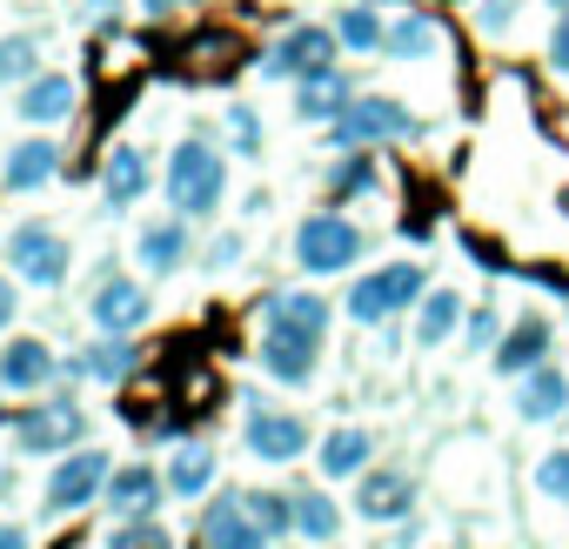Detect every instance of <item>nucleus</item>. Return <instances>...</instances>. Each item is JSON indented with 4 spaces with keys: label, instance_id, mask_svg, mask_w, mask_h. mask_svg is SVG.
<instances>
[{
    "label": "nucleus",
    "instance_id": "f257e3e1",
    "mask_svg": "<svg viewBox=\"0 0 569 549\" xmlns=\"http://www.w3.org/2000/svg\"><path fill=\"white\" fill-rule=\"evenodd\" d=\"M221 194H228L221 154L208 141H181L174 161H168V201H174V214H214Z\"/></svg>",
    "mask_w": 569,
    "mask_h": 549
},
{
    "label": "nucleus",
    "instance_id": "f03ea898",
    "mask_svg": "<svg viewBox=\"0 0 569 549\" xmlns=\"http://www.w3.org/2000/svg\"><path fill=\"white\" fill-rule=\"evenodd\" d=\"M422 296H429L422 261H396V268L362 274L356 296H349V316H356V322H389V316H402V309H409V302H422Z\"/></svg>",
    "mask_w": 569,
    "mask_h": 549
},
{
    "label": "nucleus",
    "instance_id": "7ed1b4c3",
    "mask_svg": "<svg viewBox=\"0 0 569 549\" xmlns=\"http://www.w3.org/2000/svg\"><path fill=\"white\" fill-rule=\"evenodd\" d=\"M356 254H362V234H356L342 214H309V221L296 228V261H302L309 274H342Z\"/></svg>",
    "mask_w": 569,
    "mask_h": 549
},
{
    "label": "nucleus",
    "instance_id": "20e7f679",
    "mask_svg": "<svg viewBox=\"0 0 569 549\" xmlns=\"http://www.w3.org/2000/svg\"><path fill=\"white\" fill-rule=\"evenodd\" d=\"M241 442L254 462H296L309 449V422L289 416V409H274V402H254L248 422H241Z\"/></svg>",
    "mask_w": 569,
    "mask_h": 549
},
{
    "label": "nucleus",
    "instance_id": "39448f33",
    "mask_svg": "<svg viewBox=\"0 0 569 549\" xmlns=\"http://www.w3.org/2000/svg\"><path fill=\"white\" fill-rule=\"evenodd\" d=\"M396 134H416V114L389 94H362V101H349V114L336 121L329 141L336 148H369V141H396Z\"/></svg>",
    "mask_w": 569,
    "mask_h": 549
},
{
    "label": "nucleus",
    "instance_id": "423d86ee",
    "mask_svg": "<svg viewBox=\"0 0 569 549\" xmlns=\"http://www.w3.org/2000/svg\"><path fill=\"white\" fill-rule=\"evenodd\" d=\"M108 456L101 449H74L68 462H54V476H48V489H41V502H48V516H68V509H81V502H94V496H108Z\"/></svg>",
    "mask_w": 569,
    "mask_h": 549
},
{
    "label": "nucleus",
    "instance_id": "0eeeda50",
    "mask_svg": "<svg viewBox=\"0 0 569 549\" xmlns=\"http://www.w3.org/2000/svg\"><path fill=\"white\" fill-rule=\"evenodd\" d=\"M336 41H342V34H322V28H296V34H281V41L268 48L261 74H296V81H309V74L336 68Z\"/></svg>",
    "mask_w": 569,
    "mask_h": 549
},
{
    "label": "nucleus",
    "instance_id": "6e6552de",
    "mask_svg": "<svg viewBox=\"0 0 569 549\" xmlns=\"http://www.w3.org/2000/svg\"><path fill=\"white\" fill-rule=\"evenodd\" d=\"M81 429H88V416L61 396V402H48V409H28L21 422H14V436H21V449L28 456H54V449H68V442H81Z\"/></svg>",
    "mask_w": 569,
    "mask_h": 549
},
{
    "label": "nucleus",
    "instance_id": "1a4fd4ad",
    "mask_svg": "<svg viewBox=\"0 0 569 549\" xmlns=\"http://www.w3.org/2000/svg\"><path fill=\"white\" fill-rule=\"evenodd\" d=\"M88 316H94L101 336H134V329L148 322V289H134V282H121V274H108V282L88 296Z\"/></svg>",
    "mask_w": 569,
    "mask_h": 549
},
{
    "label": "nucleus",
    "instance_id": "9d476101",
    "mask_svg": "<svg viewBox=\"0 0 569 549\" xmlns=\"http://www.w3.org/2000/svg\"><path fill=\"white\" fill-rule=\"evenodd\" d=\"M8 254H14V268L28 274V282H41V289H54L61 274H68V248H61L54 228H14Z\"/></svg>",
    "mask_w": 569,
    "mask_h": 549
},
{
    "label": "nucleus",
    "instance_id": "9b49d317",
    "mask_svg": "<svg viewBox=\"0 0 569 549\" xmlns=\"http://www.w3.org/2000/svg\"><path fill=\"white\" fill-rule=\"evenodd\" d=\"M261 522L248 516V502L241 496H221V502H208V516H201V549H261Z\"/></svg>",
    "mask_w": 569,
    "mask_h": 549
},
{
    "label": "nucleus",
    "instance_id": "f8f14e48",
    "mask_svg": "<svg viewBox=\"0 0 569 549\" xmlns=\"http://www.w3.org/2000/svg\"><path fill=\"white\" fill-rule=\"evenodd\" d=\"M409 502H416V482H409L402 469H362L356 516H369V522H396V516H409Z\"/></svg>",
    "mask_w": 569,
    "mask_h": 549
},
{
    "label": "nucleus",
    "instance_id": "ddd939ff",
    "mask_svg": "<svg viewBox=\"0 0 569 549\" xmlns=\"http://www.w3.org/2000/svg\"><path fill=\"white\" fill-rule=\"evenodd\" d=\"M562 409H569V376L549 369V362H536V369L516 382V416H522V422H556Z\"/></svg>",
    "mask_w": 569,
    "mask_h": 549
},
{
    "label": "nucleus",
    "instance_id": "4468645a",
    "mask_svg": "<svg viewBox=\"0 0 569 549\" xmlns=\"http://www.w3.org/2000/svg\"><path fill=\"white\" fill-rule=\"evenodd\" d=\"M261 369H268L274 382H309V376H316V342L296 336V329H268V336H261Z\"/></svg>",
    "mask_w": 569,
    "mask_h": 549
},
{
    "label": "nucleus",
    "instance_id": "2eb2a0df",
    "mask_svg": "<svg viewBox=\"0 0 569 549\" xmlns=\"http://www.w3.org/2000/svg\"><path fill=\"white\" fill-rule=\"evenodd\" d=\"M349 101H356V88H349L336 68H322V74H309V81L296 88V114H302V121H329V128H336V121L349 114Z\"/></svg>",
    "mask_w": 569,
    "mask_h": 549
},
{
    "label": "nucleus",
    "instance_id": "dca6fc26",
    "mask_svg": "<svg viewBox=\"0 0 569 549\" xmlns=\"http://www.w3.org/2000/svg\"><path fill=\"white\" fill-rule=\"evenodd\" d=\"M542 356H549V322H542V316H522V322L496 342V369H502V376H529Z\"/></svg>",
    "mask_w": 569,
    "mask_h": 549
},
{
    "label": "nucleus",
    "instance_id": "f3484780",
    "mask_svg": "<svg viewBox=\"0 0 569 549\" xmlns=\"http://www.w3.org/2000/svg\"><path fill=\"white\" fill-rule=\"evenodd\" d=\"M68 114H74V81H68V74H41V81L21 88V121L54 128V121H68Z\"/></svg>",
    "mask_w": 569,
    "mask_h": 549
},
{
    "label": "nucleus",
    "instance_id": "a211bd4d",
    "mask_svg": "<svg viewBox=\"0 0 569 549\" xmlns=\"http://www.w3.org/2000/svg\"><path fill=\"white\" fill-rule=\"evenodd\" d=\"M134 261H141L148 274H174V268L188 261V234H181V221H148L141 241H134Z\"/></svg>",
    "mask_w": 569,
    "mask_h": 549
},
{
    "label": "nucleus",
    "instance_id": "6ab92c4d",
    "mask_svg": "<svg viewBox=\"0 0 569 549\" xmlns=\"http://www.w3.org/2000/svg\"><path fill=\"white\" fill-rule=\"evenodd\" d=\"M154 502H161V476H154L148 462L108 476V509H114V516H154Z\"/></svg>",
    "mask_w": 569,
    "mask_h": 549
},
{
    "label": "nucleus",
    "instance_id": "aec40b11",
    "mask_svg": "<svg viewBox=\"0 0 569 549\" xmlns=\"http://www.w3.org/2000/svg\"><path fill=\"white\" fill-rule=\"evenodd\" d=\"M268 329H296L309 342L329 336V302L322 296H268Z\"/></svg>",
    "mask_w": 569,
    "mask_h": 549
},
{
    "label": "nucleus",
    "instance_id": "412c9836",
    "mask_svg": "<svg viewBox=\"0 0 569 549\" xmlns=\"http://www.w3.org/2000/svg\"><path fill=\"white\" fill-rule=\"evenodd\" d=\"M54 168H61V148H54V141H21V148L8 154V188H14V194H34L41 181H54Z\"/></svg>",
    "mask_w": 569,
    "mask_h": 549
},
{
    "label": "nucleus",
    "instance_id": "4be33fe9",
    "mask_svg": "<svg viewBox=\"0 0 569 549\" xmlns=\"http://www.w3.org/2000/svg\"><path fill=\"white\" fill-rule=\"evenodd\" d=\"M48 376H54L48 342H8V349H0V382H8V389H41Z\"/></svg>",
    "mask_w": 569,
    "mask_h": 549
},
{
    "label": "nucleus",
    "instance_id": "5701e85b",
    "mask_svg": "<svg viewBox=\"0 0 569 549\" xmlns=\"http://www.w3.org/2000/svg\"><path fill=\"white\" fill-rule=\"evenodd\" d=\"M101 188H108V208H128V201H141V188H148V154H141V148H114V154H108V174H101Z\"/></svg>",
    "mask_w": 569,
    "mask_h": 549
},
{
    "label": "nucleus",
    "instance_id": "b1692460",
    "mask_svg": "<svg viewBox=\"0 0 569 549\" xmlns=\"http://www.w3.org/2000/svg\"><path fill=\"white\" fill-rule=\"evenodd\" d=\"M396 61H429L436 48H442V28L429 21V14H402L396 28H389V41H382Z\"/></svg>",
    "mask_w": 569,
    "mask_h": 549
},
{
    "label": "nucleus",
    "instance_id": "393cba45",
    "mask_svg": "<svg viewBox=\"0 0 569 549\" xmlns=\"http://www.w3.org/2000/svg\"><path fill=\"white\" fill-rule=\"evenodd\" d=\"M456 322H462V296H456V289H429V296H422V316H416V342L436 349V342H449Z\"/></svg>",
    "mask_w": 569,
    "mask_h": 549
},
{
    "label": "nucleus",
    "instance_id": "a878e982",
    "mask_svg": "<svg viewBox=\"0 0 569 549\" xmlns=\"http://www.w3.org/2000/svg\"><path fill=\"white\" fill-rule=\"evenodd\" d=\"M369 456H376L369 429H336V436L322 442V469H329V476H362Z\"/></svg>",
    "mask_w": 569,
    "mask_h": 549
},
{
    "label": "nucleus",
    "instance_id": "bb28decb",
    "mask_svg": "<svg viewBox=\"0 0 569 549\" xmlns=\"http://www.w3.org/2000/svg\"><path fill=\"white\" fill-rule=\"evenodd\" d=\"M208 482H214L208 442H181V449H174V469H168V489H174V496H201Z\"/></svg>",
    "mask_w": 569,
    "mask_h": 549
},
{
    "label": "nucleus",
    "instance_id": "cd10ccee",
    "mask_svg": "<svg viewBox=\"0 0 569 549\" xmlns=\"http://www.w3.org/2000/svg\"><path fill=\"white\" fill-rule=\"evenodd\" d=\"M336 34H342V48H356V54H376V48L389 41V28H382V14H376V8H342Z\"/></svg>",
    "mask_w": 569,
    "mask_h": 549
},
{
    "label": "nucleus",
    "instance_id": "c85d7f7f",
    "mask_svg": "<svg viewBox=\"0 0 569 549\" xmlns=\"http://www.w3.org/2000/svg\"><path fill=\"white\" fill-rule=\"evenodd\" d=\"M81 376H88V382H128V376H134V349H128V336H114V342L88 349Z\"/></svg>",
    "mask_w": 569,
    "mask_h": 549
},
{
    "label": "nucleus",
    "instance_id": "c756f323",
    "mask_svg": "<svg viewBox=\"0 0 569 549\" xmlns=\"http://www.w3.org/2000/svg\"><path fill=\"white\" fill-rule=\"evenodd\" d=\"M34 68H41V41L34 34H8V41H0V88L28 81Z\"/></svg>",
    "mask_w": 569,
    "mask_h": 549
},
{
    "label": "nucleus",
    "instance_id": "7c9ffc66",
    "mask_svg": "<svg viewBox=\"0 0 569 549\" xmlns=\"http://www.w3.org/2000/svg\"><path fill=\"white\" fill-rule=\"evenodd\" d=\"M296 529H302L309 542H336L342 516H336V502H329V496H296Z\"/></svg>",
    "mask_w": 569,
    "mask_h": 549
},
{
    "label": "nucleus",
    "instance_id": "2f4dec72",
    "mask_svg": "<svg viewBox=\"0 0 569 549\" xmlns=\"http://www.w3.org/2000/svg\"><path fill=\"white\" fill-rule=\"evenodd\" d=\"M248 502V516L268 529V536H281V529H296V496H274V489H248L241 496Z\"/></svg>",
    "mask_w": 569,
    "mask_h": 549
},
{
    "label": "nucleus",
    "instance_id": "473e14b6",
    "mask_svg": "<svg viewBox=\"0 0 569 549\" xmlns=\"http://www.w3.org/2000/svg\"><path fill=\"white\" fill-rule=\"evenodd\" d=\"M376 181H382V174H376V161H369V148H349V161L336 168V181H329V188H336L342 201H356V194H369Z\"/></svg>",
    "mask_w": 569,
    "mask_h": 549
},
{
    "label": "nucleus",
    "instance_id": "72a5a7b5",
    "mask_svg": "<svg viewBox=\"0 0 569 549\" xmlns=\"http://www.w3.org/2000/svg\"><path fill=\"white\" fill-rule=\"evenodd\" d=\"M108 549H168V529L154 516H121V529L108 536Z\"/></svg>",
    "mask_w": 569,
    "mask_h": 549
},
{
    "label": "nucleus",
    "instance_id": "f704fd0d",
    "mask_svg": "<svg viewBox=\"0 0 569 549\" xmlns=\"http://www.w3.org/2000/svg\"><path fill=\"white\" fill-rule=\"evenodd\" d=\"M536 489L556 496V502H569V449H549V456L536 462Z\"/></svg>",
    "mask_w": 569,
    "mask_h": 549
},
{
    "label": "nucleus",
    "instance_id": "c9c22d12",
    "mask_svg": "<svg viewBox=\"0 0 569 549\" xmlns=\"http://www.w3.org/2000/svg\"><path fill=\"white\" fill-rule=\"evenodd\" d=\"M228 134H234L241 154H254V148H261V114H254V108H228Z\"/></svg>",
    "mask_w": 569,
    "mask_h": 549
},
{
    "label": "nucleus",
    "instance_id": "e433bc0d",
    "mask_svg": "<svg viewBox=\"0 0 569 549\" xmlns=\"http://www.w3.org/2000/svg\"><path fill=\"white\" fill-rule=\"evenodd\" d=\"M549 68L569 74V8H562V21H556V34H549Z\"/></svg>",
    "mask_w": 569,
    "mask_h": 549
},
{
    "label": "nucleus",
    "instance_id": "4c0bfd02",
    "mask_svg": "<svg viewBox=\"0 0 569 549\" xmlns=\"http://www.w3.org/2000/svg\"><path fill=\"white\" fill-rule=\"evenodd\" d=\"M462 336H469V349H489V342H496V316H489V309H476Z\"/></svg>",
    "mask_w": 569,
    "mask_h": 549
},
{
    "label": "nucleus",
    "instance_id": "58836bf2",
    "mask_svg": "<svg viewBox=\"0 0 569 549\" xmlns=\"http://www.w3.org/2000/svg\"><path fill=\"white\" fill-rule=\"evenodd\" d=\"M482 28H489V34L509 28V0H482Z\"/></svg>",
    "mask_w": 569,
    "mask_h": 549
},
{
    "label": "nucleus",
    "instance_id": "ea45409f",
    "mask_svg": "<svg viewBox=\"0 0 569 549\" xmlns=\"http://www.w3.org/2000/svg\"><path fill=\"white\" fill-rule=\"evenodd\" d=\"M234 254H241V241H234V234H221V241H214V254H208V261H214V268H228V261H234Z\"/></svg>",
    "mask_w": 569,
    "mask_h": 549
},
{
    "label": "nucleus",
    "instance_id": "a19ab883",
    "mask_svg": "<svg viewBox=\"0 0 569 549\" xmlns=\"http://www.w3.org/2000/svg\"><path fill=\"white\" fill-rule=\"evenodd\" d=\"M0 549H28V529H14V522H0Z\"/></svg>",
    "mask_w": 569,
    "mask_h": 549
},
{
    "label": "nucleus",
    "instance_id": "79ce46f5",
    "mask_svg": "<svg viewBox=\"0 0 569 549\" xmlns=\"http://www.w3.org/2000/svg\"><path fill=\"white\" fill-rule=\"evenodd\" d=\"M14 322V282H0V329Z\"/></svg>",
    "mask_w": 569,
    "mask_h": 549
},
{
    "label": "nucleus",
    "instance_id": "37998d69",
    "mask_svg": "<svg viewBox=\"0 0 569 549\" xmlns=\"http://www.w3.org/2000/svg\"><path fill=\"white\" fill-rule=\"evenodd\" d=\"M141 8H148V14H174V8H181V0H141Z\"/></svg>",
    "mask_w": 569,
    "mask_h": 549
},
{
    "label": "nucleus",
    "instance_id": "c03bdc74",
    "mask_svg": "<svg viewBox=\"0 0 569 549\" xmlns=\"http://www.w3.org/2000/svg\"><path fill=\"white\" fill-rule=\"evenodd\" d=\"M549 8H569V0H549Z\"/></svg>",
    "mask_w": 569,
    "mask_h": 549
},
{
    "label": "nucleus",
    "instance_id": "a18cd8bd",
    "mask_svg": "<svg viewBox=\"0 0 569 549\" xmlns=\"http://www.w3.org/2000/svg\"><path fill=\"white\" fill-rule=\"evenodd\" d=\"M0 422H8V409H0Z\"/></svg>",
    "mask_w": 569,
    "mask_h": 549
}]
</instances>
